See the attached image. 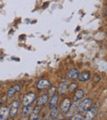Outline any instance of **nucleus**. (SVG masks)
<instances>
[{"label":"nucleus","instance_id":"f257e3e1","mask_svg":"<svg viewBox=\"0 0 107 120\" xmlns=\"http://www.w3.org/2000/svg\"><path fill=\"white\" fill-rule=\"evenodd\" d=\"M36 99V95L34 92H30V93L27 94L23 96L22 98V105L23 106H27V105H30L34 102V100Z\"/></svg>","mask_w":107,"mask_h":120},{"label":"nucleus","instance_id":"f03ea898","mask_svg":"<svg viewBox=\"0 0 107 120\" xmlns=\"http://www.w3.org/2000/svg\"><path fill=\"white\" fill-rule=\"evenodd\" d=\"M19 109V100H13L9 105V109H10V116L11 117H15L17 114Z\"/></svg>","mask_w":107,"mask_h":120},{"label":"nucleus","instance_id":"7ed1b4c3","mask_svg":"<svg viewBox=\"0 0 107 120\" xmlns=\"http://www.w3.org/2000/svg\"><path fill=\"white\" fill-rule=\"evenodd\" d=\"M91 105H92V100L91 99H85L84 100H82L80 104L78 105V110L80 112H85L86 110H87L90 108Z\"/></svg>","mask_w":107,"mask_h":120},{"label":"nucleus","instance_id":"20e7f679","mask_svg":"<svg viewBox=\"0 0 107 120\" xmlns=\"http://www.w3.org/2000/svg\"><path fill=\"white\" fill-rule=\"evenodd\" d=\"M70 107H71L70 99L69 98L64 99V100L61 102V105H60V109H61V110H62L63 113H67L69 111V109H70Z\"/></svg>","mask_w":107,"mask_h":120},{"label":"nucleus","instance_id":"39448f33","mask_svg":"<svg viewBox=\"0 0 107 120\" xmlns=\"http://www.w3.org/2000/svg\"><path fill=\"white\" fill-rule=\"evenodd\" d=\"M51 86V82L47 79H41L37 83V88L39 90H45Z\"/></svg>","mask_w":107,"mask_h":120},{"label":"nucleus","instance_id":"423d86ee","mask_svg":"<svg viewBox=\"0 0 107 120\" xmlns=\"http://www.w3.org/2000/svg\"><path fill=\"white\" fill-rule=\"evenodd\" d=\"M96 112H97L96 107H93L92 109H89L87 113H86L85 116H84L83 120H92L95 118L96 114Z\"/></svg>","mask_w":107,"mask_h":120},{"label":"nucleus","instance_id":"0eeeda50","mask_svg":"<svg viewBox=\"0 0 107 120\" xmlns=\"http://www.w3.org/2000/svg\"><path fill=\"white\" fill-rule=\"evenodd\" d=\"M10 115V109L8 106H4L0 109V120H6Z\"/></svg>","mask_w":107,"mask_h":120},{"label":"nucleus","instance_id":"6e6552de","mask_svg":"<svg viewBox=\"0 0 107 120\" xmlns=\"http://www.w3.org/2000/svg\"><path fill=\"white\" fill-rule=\"evenodd\" d=\"M20 90H21V86H19V85H16V86H14L11 87V88H9V90H8V93H7L8 98V99L12 98L13 95H15L16 93L20 91Z\"/></svg>","mask_w":107,"mask_h":120},{"label":"nucleus","instance_id":"1a4fd4ad","mask_svg":"<svg viewBox=\"0 0 107 120\" xmlns=\"http://www.w3.org/2000/svg\"><path fill=\"white\" fill-rule=\"evenodd\" d=\"M49 100V95H43L38 99L37 100V106H44L46 105V103Z\"/></svg>","mask_w":107,"mask_h":120},{"label":"nucleus","instance_id":"9d476101","mask_svg":"<svg viewBox=\"0 0 107 120\" xmlns=\"http://www.w3.org/2000/svg\"><path fill=\"white\" fill-rule=\"evenodd\" d=\"M68 87H69V86H68L67 82H61L59 86V93L61 95H65L68 90Z\"/></svg>","mask_w":107,"mask_h":120},{"label":"nucleus","instance_id":"9b49d317","mask_svg":"<svg viewBox=\"0 0 107 120\" xmlns=\"http://www.w3.org/2000/svg\"><path fill=\"white\" fill-rule=\"evenodd\" d=\"M78 75H79V72L76 68L70 69V70L69 71V72H68V77H69V79H76V78H77Z\"/></svg>","mask_w":107,"mask_h":120},{"label":"nucleus","instance_id":"f8f14e48","mask_svg":"<svg viewBox=\"0 0 107 120\" xmlns=\"http://www.w3.org/2000/svg\"><path fill=\"white\" fill-rule=\"evenodd\" d=\"M77 79L80 82H87V81H88L90 79V73L87 72H81L78 75V77H77Z\"/></svg>","mask_w":107,"mask_h":120},{"label":"nucleus","instance_id":"ddd939ff","mask_svg":"<svg viewBox=\"0 0 107 120\" xmlns=\"http://www.w3.org/2000/svg\"><path fill=\"white\" fill-rule=\"evenodd\" d=\"M39 113H40V108H39V106H36L31 113L30 120H36L38 118Z\"/></svg>","mask_w":107,"mask_h":120},{"label":"nucleus","instance_id":"4468645a","mask_svg":"<svg viewBox=\"0 0 107 120\" xmlns=\"http://www.w3.org/2000/svg\"><path fill=\"white\" fill-rule=\"evenodd\" d=\"M58 100H59V96L58 95H53L50 100V105H49L50 109H53L54 107H55L56 104L58 103Z\"/></svg>","mask_w":107,"mask_h":120},{"label":"nucleus","instance_id":"2eb2a0df","mask_svg":"<svg viewBox=\"0 0 107 120\" xmlns=\"http://www.w3.org/2000/svg\"><path fill=\"white\" fill-rule=\"evenodd\" d=\"M59 113V110L57 107H54L53 109H51V112H50V117H51L53 119L56 118L58 117Z\"/></svg>","mask_w":107,"mask_h":120},{"label":"nucleus","instance_id":"dca6fc26","mask_svg":"<svg viewBox=\"0 0 107 120\" xmlns=\"http://www.w3.org/2000/svg\"><path fill=\"white\" fill-rule=\"evenodd\" d=\"M83 96H84V91L83 90H77V91L75 92L74 98H75V100H81Z\"/></svg>","mask_w":107,"mask_h":120},{"label":"nucleus","instance_id":"f3484780","mask_svg":"<svg viewBox=\"0 0 107 120\" xmlns=\"http://www.w3.org/2000/svg\"><path fill=\"white\" fill-rule=\"evenodd\" d=\"M32 109L31 106L29 105H27V106H24L23 107V109H22V113H23L24 115H28L29 113H31L32 112Z\"/></svg>","mask_w":107,"mask_h":120},{"label":"nucleus","instance_id":"a211bd4d","mask_svg":"<svg viewBox=\"0 0 107 120\" xmlns=\"http://www.w3.org/2000/svg\"><path fill=\"white\" fill-rule=\"evenodd\" d=\"M77 86H78V85H77V83H76V82H73V83H71L70 85L69 86L68 89H69L70 92H73L77 88Z\"/></svg>","mask_w":107,"mask_h":120},{"label":"nucleus","instance_id":"6ab92c4d","mask_svg":"<svg viewBox=\"0 0 107 120\" xmlns=\"http://www.w3.org/2000/svg\"><path fill=\"white\" fill-rule=\"evenodd\" d=\"M71 120H83V118H82V116L81 114L77 113V114L74 115V116L71 118Z\"/></svg>","mask_w":107,"mask_h":120},{"label":"nucleus","instance_id":"aec40b11","mask_svg":"<svg viewBox=\"0 0 107 120\" xmlns=\"http://www.w3.org/2000/svg\"><path fill=\"white\" fill-rule=\"evenodd\" d=\"M36 120H41V119H40V118H37V119Z\"/></svg>","mask_w":107,"mask_h":120},{"label":"nucleus","instance_id":"412c9836","mask_svg":"<svg viewBox=\"0 0 107 120\" xmlns=\"http://www.w3.org/2000/svg\"><path fill=\"white\" fill-rule=\"evenodd\" d=\"M68 120H71V119H68Z\"/></svg>","mask_w":107,"mask_h":120},{"label":"nucleus","instance_id":"4be33fe9","mask_svg":"<svg viewBox=\"0 0 107 120\" xmlns=\"http://www.w3.org/2000/svg\"><path fill=\"white\" fill-rule=\"evenodd\" d=\"M59 120H63V119H59Z\"/></svg>","mask_w":107,"mask_h":120}]
</instances>
